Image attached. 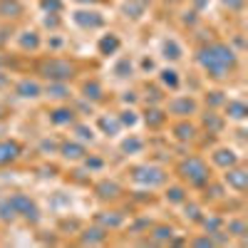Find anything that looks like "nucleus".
<instances>
[{"label": "nucleus", "mask_w": 248, "mask_h": 248, "mask_svg": "<svg viewBox=\"0 0 248 248\" xmlns=\"http://www.w3.org/2000/svg\"><path fill=\"white\" fill-rule=\"evenodd\" d=\"M43 72L50 79H70L75 75V67L70 65V62H65V60H50L47 65L43 67Z\"/></svg>", "instance_id": "nucleus-3"}, {"label": "nucleus", "mask_w": 248, "mask_h": 248, "mask_svg": "<svg viewBox=\"0 0 248 248\" xmlns=\"http://www.w3.org/2000/svg\"><path fill=\"white\" fill-rule=\"evenodd\" d=\"M85 92H87V94H90V92H94V94H92V97H94V99H97V97H99V92H102V90H99V85H97V82H92V85H87V87H85Z\"/></svg>", "instance_id": "nucleus-17"}, {"label": "nucleus", "mask_w": 248, "mask_h": 248, "mask_svg": "<svg viewBox=\"0 0 248 248\" xmlns=\"http://www.w3.org/2000/svg\"><path fill=\"white\" fill-rule=\"evenodd\" d=\"M43 8H45V10H55V13H57V10L62 8V3H60V0H43Z\"/></svg>", "instance_id": "nucleus-16"}, {"label": "nucleus", "mask_w": 248, "mask_h": 248, "mask_svg": "<svg viewBox=\"0 0 248 248\" xmlns=\"http://www.w3.org/2000/svg\"><path fill=\"white\" fill-rule=\"evenodd\" d=\"M199 62L203 65L206 72H211V77H226L229 70L236 65V55L231 47H226L221 43L206 47L201 55H199Z\"/></svg>", "instance_id": "nucleus-1"}, {"label": "nucleus", "mask_w": 248, "mask_h": 248, "mask_svg": "<svg viewBox=\"0 0 248 248\" xmlns=\"http://www.w3.org/2000/svg\"><path fill=\"white\" fill-rule=\"evenodd\" d=\"M17 92H20V97H37L40 94V87L35 85V82H23V85L17 87Z\"/></svg>", "instance_id": "nucleus-9"}, {"label": "nucleus", "mask_w": 248, "mask_h": 248, "mask_svg": "<svg viewBox=\"0 0 248 248\" xmlns=\"http://www.w3.org/2000/svg\"><path fill=\"white\" fill-rule=\"evenodd\" d=\"M17 156V144L10 141H0V164H8Z\"/></svg>", "instance_id": "nucleus-6"}, {"label": "nucleus", "mask_w": 248, "mask_h": 248, "mask_svg": "<svg viewBox=\"0 0 248 248\" xmlns=\"http://www.w3.org/2000/svg\"><path fill=\"white\" fill-rule=\"evenodd\" d=\"M229 181L236 186L238 191L246 189V174H243V171H231V174H229Z\"/></svg>", "instance_id": "nucleus-11"}, {"label": "nucleus", "mask_w": 248, "mask_h": 248, "mask_svg": "<svg viewBox=\"0 0 248 248\" xmlns=\"http://www.w3.org/2000/svg\"><path fill=\"white\" fill-rule=\"evenodd\" d=\"M164 52H167V57H171V60H179L181 57V50H179V45L174 43V40H169V43L164 45Z\"/></svg>", "instance_id": "nucleus-12"}, {"label": "nucleus", "mask_w": 248, "mask_h": 248, "mask_svg": "<svg viewBox=\"0 0 248 248\" xmlns=\"http://www.w3.org/2000/svg\"><path fill=\"white\" fill-rule=\"evenodd\" d=\"M20 13H23V8H20L15 0H3V3H0V15L3 17H17Z\"/></svg>", "instance_id": "nucleus-7"}, {"label": "nucleus", "mask_w": 248, "mask_h": 248, "mask_svg": "<svg viewBox=\"0 0 248 248\" xmlns=\"http://www.w3.org/2000/svg\"><path fill=\"white\" fill-rule=\"evenodd\" d=\"M87 15H90V17H85V13H75V23L82 25V28H99L102 23H105V20H102V15L94 13V10H90Z\"/></svg>", "instance_id": "nucleus-5"}, {"label": "nucleus", "mask_w": 248, "mask_h": 248, "mask_svg": "<svg viewBox=\"0 0 248 248\" xmlns=\"http://www.w3.org/2000/svg\"><path fill=\"white\" fill-rule=\"evenodd\" d=\"M52 122H55V124H65V122H72V112H67V109H57V112L52 114Z\"/></svg>", "instance_id": "nucleus-13"}, {"label": "nucleus", "mask_w": 248, "mask_h": 248, "mask_svg": "<svg viewBox=\"0 0 248 248\" xmlns=\"http://www.w3.org/2000/svg\"><path fill=\"white\" fill-rule=\"evenodd\" d=\"M62 152H65V156H70V159H77V156H82V149H79V147H70V144H67V147L62 149Z\"/></svg>", "instance_id": "nucleus-15"}, {"label": "nucleus", "mask_w": 248, "mask_h": 248, "mask_svg": "<svg viewBox=\"0 0 248 248\" xmlns=\"http://www.w3.org/2000/svg\"><path fill=\"white\" fill-rule=\"evenodd\" d=\"M77 3H97V0H77Z\"/></svg>", "instance_id": "nucleus-18"}, {"label": "nucleus", "mask_w": 248, "mask_h": 248, "mask_svg": "<svg viewBox=\"0 0 248 248\" xmlns=\"http://www.w3.org/2000/svg\"><path fill=\"white\" fill-rule=\"evenodd\" d=\"M10 203H13V209H15V214L20 211V214H23V216H28V218H32V221L37 218V211H35V206H32V203H30V201H28L25 196H15V199H13Z\"/></svg>", "instance_id": "nucleus-4"}, {"label": "nucleus", "mask_w": 248, "mask_h": 248, "mask_svg": "<svg viewBox=\"0 0 248 248\" xmlns=\"http://www.w3.org/2000/svg\"><path fill=\"white\" fill-rule=\"evenodd\" d=\"M226 112H229L231 117H236V119H243L246 117V105H243V102H229Z\"/></svg>", "instance_id": "nucleus-10"}, {"label": "nucleus", "mask_w": 248, "mask_h": 248, "mask_svg": "<svg viewBox=\"0 0 248 248\" xmlns=\"http://www.w3.org/2000/svg\"><path fill=\"white\" fill-rule=\"evenodd\" d=\"M161 79L167 82V85H171V87L179 85V79H176V72H174V70H164V72H161Z\"/></svg>", "instance_id": "nucleus-14"}, {"label": "nucleus", "mask_w": 248, "mask_h": 248, "mask_svg": "<svg viewBox=\"0 0 248 248\" xmlns=\"http://www.w3.org/2000/svg\"><path fill=\"white\" fill-rule=\"evenodd\" d=\"M119 47V40H117V35H109V37H105L99 43V50H102V55H109V52H114Z\"/></svg>", "instance_id": "nucleus-8"}, {"label": "nucleus", "mask_w": 248, "mask_h": 248, "mask_svg": "<svg viewBox=\"0 0 248 248\" xmlns=\"http://www.w3.org/2000/svg\"><path fill=\"white\" fill-rule=\"evenodd\" d=\"M169 3H179V0H169Z\"/></svg>", "instance_id": "nucleus-19"}, {"label": "nucleus", "mask_w": 248, "mask_h": 248, "mask_svg": "<svg viewBox=\"0 0 248 248\" xmlns=\"http://www.w3.org/2000/svg\"><path fill=\"white\" fill-rule=\"evenodd\" d=\"M181 176L189 181V184H206L209 181V169H206V164L201 159H189V161H184L181 164Z\"/></svg>", "instance_id": "nucleus-2"}]
</instances>
